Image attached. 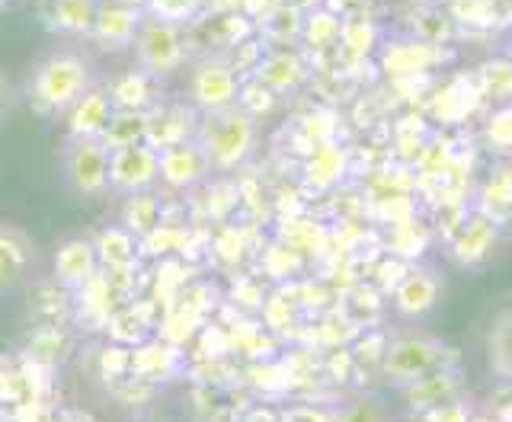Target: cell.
<instances>
[{
	"label": "cell",
	"mask_w": 512,
	"mask_h": 422,
	"mask_svg": "<svg viewBox=\"0 0 512 422\" xmlns=\"http://www.w3.org/2000/svg\"><path fill=\"white\" fill-rule=\"evenodd\" d=\"M93 87V64L80 48H55L32 68L26 96L39 116H68Z\"/></svg>",
	"instance_id": "cell-1"
},
{
	"label": "cell",
	"mask_w": 512,
	"mask_h": 422,
	"mask_svg": "<svg viewBox=\"0 0 512 422\" xmlns=\"http://www.w3.org/2000/svg\"><path fill=\"white\" fill-rule=\"evenodd\" d=\"M199 151L205 157L208 170L215 173H231L253 154L256 144V119L240 106H228L218 112H202L196 125Z\"/></svg>",
	"instance_id": "cell-2"
},
{
	"label": "cell",
	"mask_w": 512,
	"mask_h": 422,
	"mask_svg": "<svg viewBox=\"0 0 512 422\" xmlns=\"http://www.w3.org/2000/svg\"><path fill=\"white\" fill-rule=\"evenodd\" d=\"M445 365H461V355L452 346L429 333H404V336L391 339L388 349H384L381 375L388 384L404 387V384L423 378L436 368H445Z\"/></svg>",
	"instance_id": "cell-3"
},
{
	"label": "cell",
	"mask_w": 512,
	"mask_h": 422,
	"mask_svg": "<svg viewBox=\"0 0 512 422\" xmlns=\"http://www.w3.org/2000/svg\"><path fill=\"white\" fill-rule=\"evenodd\" d=\"M183 58H186L183 26H170V23L148 20V16H144L138 39H135L138 71L148 74L151 80H164L180 71Z\"/></svg>",
	"instance_id": "cell-4"
},
{
	"label": "cell",
	"mask_w": 512,
	"mask_h": 422,
	"mask_svg": "<svg viewBox=\"0 0 512 422\" xmlns=\"http://www.w3.org/2000/svg\"><path fill=\"white\" fill-rule=\"evenodd\" d=\"M109 148L100 138H68L64 144V176L77 196H96L109 186Z\"/></svg>",
	"instance_id": "cell-5"
},
{
	"label": "cell",
	"mask_w": 512,
	"mask_h": 422,
	"mask_svg": "<svg viewBox=\"0 0 512 422\" xmlns=\"http://www.w3.org/2000/svg\"><path fill=\"white\" fill-rule=\"evenodd\" d=\"M189 96H192V106L202 109V112H218V109L237 106L240 80H237L234 64L224 55L202 58L196 68H192Z\"/></svg>",
	"instance_id": "cell-6"
},
{
	"label": "cell",
	"mask_w": 512,
	"mask_h": 422,
	"mask_svg": "<svg viewBox=\"0 0 512 422\" xmlns=\"http://www.w3.org/2000/svg\"><path fill=\"white\" fill-rule=\"evenodd\" d=\"M160 180V151L154 144H128L109 154V186L122 196L148 192Z\"/></svg>",
	"instance_id": "cell-7"
},
{
	"label": "cell",
	"mask_w": 512,
	"mask_h": 422,
	"mask_svg": "<svg viewBox=\"0 0 512 422\" xmlns=\"http://www.w3.org/2000/svg\"><path fill=\"white\" fill-rule=\"evenodd\" d=\"M400 391H404V400L413 413H429V410L442 407V403H452V400L464 397V391H468V375H464L461 365H445V368H436V371H429V375L404 384Z\"/></svg>",
	"instance_id": "cell-8"
},
{
	"label": "cell",
	"mask_w": 512,
	"mask_h": 422,
	"mask_svg": "<svg viewBox=\"0 0 512 422\" xmlns=\"http://www.w3.org/2000/svg\"><path fill=\"white\" fill-rule=\"evenodd\" d=\"M141 23H144V10L128 7L122 0H100L90 36L100 48H128L135 45Z\"/></svg>",
	"instance_id": "cell-9"
},
{
	"label": "cell",
	"mask_w": 512,
	"mask_h": 422,
	"mask_svg": "<svg viewBox=\"0 0 512 422\" xmlns=\"http://www.w3.org/2000/svg\"><path fill=\"white\" fill-rule=\"evenodd\" d=\"M496 240H500V224H493L487 215L474 208L464 215L452 234V256L458 266H480L493 253Z\"/></svg>",
	"instance_id": "cell-10"
},
{
	"label": "cell",
	"mask_w": 512,
	"mask_h": 422,
	"mask_svg": "<svg viewBox=\"0 0 512 422\" xmlns=\"http://www.w3.org/2000/svg\"><path fill=\"white\" fill-rule=\"evenodd\" d=\"M112 116H116V106H112L106 84H93L68 109V138H100Z\"/></svg>",
	"instance_id": "cell-11"
},
{
	"label": "cell",
	"mask_w": 512,
	"mask_h": 422,
	"mask_svg": "<svg viewBox=\"0 0 512 422\" xmlns=\"http://www.w3.org/2000/svg\"><path fill=\"white\" fill-rule=\"evenodd\" d=\"M439 291H442V282L429 269H407V275L391 291L394 311L400 317H423L436 307Z\"/></svg>",
	"instance_id": "cell-12"
},
{
	"label": "cell",
	"mask_w": 512,
	"mask_h": 422,
	"mask_svg": "<svg viewBox=\"0 0 512 422\" xmlns=\"http://www.w3.org/2000/svg\"><path fill=\"white\" fill-rule=\"evenodd\" d=\"M96 263H100V259H96L93 240H87V237H71V240L58 243V250L52 256L55 279L68 291L87 285L96 275Z\"/></svg>",
	"instance_id": "cell-13"
},
{
	"label": "cell",
	"mask_w": 512,
	"mask_h": 422,
	"mask_svg": "<svg viewBox=\"0 0 512 422\" xmlns=\"http://www.w3.org/2000/svg\"><path fill=\"white\" fill-rule=\"evenodd\" d=\"M205 173H208V164H205V157H202L196 141H183V144H170V148H160V180H164L170 189L196 186Z\"/></svg>",
	"instance_id": "cell-14"
},
{
	"label": "cell",
	"mask_w": 512,
	"mask_h": 422,
	"mask_svg": "<svg viewBox=\"0 0 512 422\" xmlns=\"http://www.w3.org/2000/svg\"><path fill=\"white\" fill-rule=\"evenodd\" d=\"M477 211L500 227L512 221V160H503V164H496L490 170L484 186H480Z\"/></svg>",
	"instance_id": "cell-15"
},
{
	"label": "cell",
	"mask_w": 512,
	"mask_h": 422,
	"mask_svg": "<svg viewBox=\"0 0 512 422\" xmlns=\"http://www.w3.org/2000/svg\"><path fill=\"white\" fill-rule=\"evenodd\" d=\"M32 259H36L32 240L23 231H16V227H0V291L20 285Z\"/></svg>",
	"instance_id": "cell-16"
},
{
	"label": "cell",
	"mask_w": 512,
	"mask_h": 422,
	"mask_svg": "<svg viewBox=\"0 0 512 422\" xmlns=\"http://www.w3.org/2000/svg\"><path fill=\"white\" fill-rule=\"evenodd\" d=\"M256 80H260V87H266L272 96L288 93L304 80V64L295 55H266L256 61Z\"/></svg>",
	"instance_id": "cell-17"
},
{
	"label": "cell",
	"mask_w": 512,
	"mask_h": 422,
	"mask_svg": "<svg viewBox=\"0 0 512 422\" xmlns=\"http://www.w3.org/2000/svg\"><path fill=\"white\" fill-rule=\"evenodd\" d=\"M439 58V45H429L423 39H410V42H397L384 52V71L391 74H420L432 68V61Z\"/></svg>",
	"instance_id": "cell-18"
},
{
	"label": "cell",
	"mask_w": 512,
	"mask_h": 422,
	"mask_svg": "<svg viewBox=\"0 0 512 422\" xmlns=\"http://www.w3.org/2000/svg\"><path fill=\"white\" fill-rule=\"evenodd\" d=\"M109 96H112V106L119 112H148L151 103V77L135 71H125L119 74L112 84H106Z\"/></svg>",
	"instance_id": "cell-19"
},
{
	"label": "cell",
	"mask_w": 512,
	"mask_h": 422,
	"mask_svg": "<svg viewBox=\"0 0 512 422\" xmlns=\"http://www.w3.org/2000/svg\"><path fill=\"white\" fill-rule=\"evenodd\" d=\"M151 112H119L109 119V125L103 128L100 141L106 144L109 151H119V148H128V144H141L148 141V119Z\"/></svg>",
	"instance_id": "cell-20"
},
{
	"label": "cell",
	"mask_w": 512,
	"mask_h": 422,
	"mask_svg": "<svg viewBox=\"0 0 512 422\" xmlns=\"http://www.w3.org/2000/svg\"><path fill=\"white\" fill-rule=\"evenodd\" d=\"M477 93L480 100H493V103H512V64L500 55L480 64L477 74Z\"/></svg>",
	"instance_id": "cell-21"
},
{
	"label": "cell",
	"mask_w": 512,
	"mask_h": 422,
	"mask_svg": "<svg viewBox=\"0 0 512 422\" xmlns=\"http://www.w3.org/2000/svg\"><path fill=\"white\" fill-rule=\"evenodd\" d=\"M157 221H160V199L151 196V189L148 192H135V196L125 199V205H122V227L132 237H141V234L154 231Z\"/></svg>",
	"instance_id": "cell-22"
},
{
	"label": "cell",
	"mask_w": 512,
	"mask_h": 422,
	"mask_svg": "<svg viewBox=\"0 0 512 422\" xmlns=\"http://www.w3.org/2000/svg\"><path fill=\"white\" fill-rule=\"evenodd\" d=\"M487 355L496 375L503 381H512V307L493 320L487 336Z\"/></svg>",
	"instance_id": "cell-23"
},
{
	"label": "cell",
	"mask_w": 512,
	"mask_h": 422,
	"mask_svg": "<svg viewBox=\"0 0 512 422\" xmlns=\"http://www.w3.org/2000/svg\"><path fill=\"white\" fill-rule=\"evenodd\" d=\"M93 250H96V259L106 266H125V263H132V256H135V237L128 234L122 224L106 227V231L96 234Z\"/></svg>",
	"instance_id": "cell-24"
},
{
	"label": "cell",
	"mask_w": 512,
	"mask_h": 422,
	"mask_svg": "<svg viewBox=\"0 0 512 422\" xmlns=\"http://www.w3.org/2000/svg\"><path fill=\"white\" fill-rule=\"evenodd\" d=\"M96 4H100V0H55L52 20L58 29L71 32V36H84V32L93 29Z\"/></svg>",
	"instance_id": "cell-25"
},
{
	"label": "cell",
	"mask_w": 512,
	"mask_h": 422,
	"mask_svg": "<svg viewBox=\"0 0 512 422\" xmlns=\"http://www.w3.org/2000/svg\"><path fill=\"white\" fill-rule=\"evenodd\" d=\"M205 0H148L144 4V16L148 20H160L170 26H186L199 16Z\"/></svg>",
	"instance_id": "cell-26"
},
{
	"label": "cell",
	"mask_w": 512,
	"mask_h": 422,
	"mask_svg": "<svg viewBox=\"0 0 512 422\" xmlns=\"http://www.w3.org/2000/svg\"><path fill=\"white\" fill-rule=\"evenodd\" d=\"M343 32V20L340 13L333 10H308L304 13V23H301V36L308 39L311 45H327V42H336Z\"/></svg>",
	"instance_id": "cell-27"
},
{
	"label": "cell",
	"mask_w": 512,
	"mask_h": 422,
	"mask_svg": "<svg viewBox=\"0 0 512 422\" xmlns=\"http://www.w3.org/2000/svg\"><path fill=\"white\" fill-rule=\"evenodd\" d=\"M484 135L496 151H512V103H503L493 112Z\"/></svg>",
	"instance_id": "cell-28"
},
{
	"label": "cell",
	"mask_w": 512,
	"mask_h": 422,
	"mask_svg": "<svg viewBox=\"0 0 512 422\" xmlns=\"http://www.w3.org/2000/svg\"><path fill=\"white\" fill-rule=\"evenodd\" d=\"M477 410L471 407L468 397H458L452 403H442V407L423 413V422H468Z\"/></svg>",
	"instance_id": "cell-29"
},
{
	"label": "cell",
	"mask_w": 512,
	"mask_h": 422,
	"mask_svg": "<svg viewBox=\"0 0 512 422\" xmlns=\"http://www.w3.org/2000/svg\"><path fill=\"white\" fill-rule=\"evenodd\" d=\"M487 416H493L496 422H512V381H506L503 387L493 391L487 403Z\"/></svg>",
	"instance_id": "cell-30"
},
{
	"label": "cell",
	"mask_w": 512,
	"mask_h": 422,
	"mask_svg": "<svg viewBox=\"0 0 512 422\" xmlns=\"http://www.w3.org/2000/svg\"><path fill=\"white\" fill-rule=\"evenodd\" d=\"M288 422H330L320 410H311V407H301V410H292L288 413Z\"/></svg>",
	"instance_id": "cell-31"
},
{
	"label": "cell",
	"mask_w": 512,
	"mask_h": 422,
	"mask_svg": "<svg viewBox=\"0 0 512 422\" xmlns=\"http://www.w3.org/2000/svg\"><path fill=\"white\" fill-rule=\"evenodd\" d=\"M10 100H13V87H10L7 74H0V119L7 116V106H10Z\"/></svg>",
	"instance_id": "cell-32"
},
{
	"label": "cell",
	"mask_w": 512,
	"mask_h": 422,
	"mask_svg": "<svg viewBox=\"0 0 512 422\" xmlns=\"http://www.w3.org/2000/svg\"><path fill=\"white\" fill-rule=\"evenodd\" d=\"M468 422H496V419H493V416H487V413H474Z\"/></svg>",
	"instance_id": "cell-33"
},
{
	"label": "cell",
	"mask_w": 512,
	"mask_h": 422,
	"mask_svg": "<svg viewBox=\"0 0 512 422\" xmlns=\"http://www.w3.org/2000/svg\"><path fill=\"white\" fill-rule=\"evenodd\" d=\"M122 4H128V7H138V10H144V4H148V0H122Z\"/></svg>",
	"instance_id": "cell-34"
},
{
	"label": "cell",
	"mask_w": 512,
	"mask_h": 422,
	"mask_svg": "<svg viewBox=\"0 0 512 422\" xmlns=\"http://www.w3.org/2000/svg\"><path fill=\"white\" fill-rule=\"evenodd\" d=\"M503 58L512 64V36H509V42H506V52H503Z\"/></svg>",
	"instance_id": "cell-35"
},
{
	"label": "cell",
	"mask_w": 512,
	"mask_h": 422,
	"mask_svg": "<svg viewBox=\"0 0 512 422\" xmlns=\"http://www.w3.org/2000/svg\"><path fill=\"white\" fill-rule=\"evenodd\" d=\"M4 4H7V0H0V7H4Z\"/></svg>",
	"instance_id": "cell-36"
}]
</instances>
